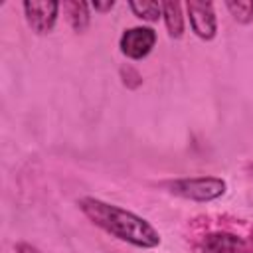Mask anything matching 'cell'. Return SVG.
Masks as SVG:
<instances>
[{
    "instance_id": "6da1fadb",
    "label": "cell",
    "mask_w": 253,
    "mask_h": 253,
    "mask_svg": "<svg viewBox=\"0 0 253 253\" xmlns=\"http://www.w3.org/2000/svg\"><path fill=\"white\" fill-rule=\"evenodd\" d=\"M83 213L101 229L136 247H156L160 243L158 231L142 217L119 206L101 202L97 198H83L79 202Z\"/></svg>"
},
{
    "instance_id": "7a4b0ae2",
    "label": "cell",
    "mask_w": 253,
    "mask_h": 253,
    "mask_svg": "<svg viewBox=\"0 0 253 253\" xmlns=\"http://www.w3.org/2000/svg\"><path fill=\"white\" fill-rule=\"evenodd\" d=\"M170 192L188 200H198V202H208L215 200L225 192V182L221 178H186V180H176L170 184Z\"/></svg>"
},
{
    "instance_id": "3957f363",
    "label": "cell",
    "mask_w": 253,
    "mask_h": 253,
    "mask_svg": "<svg viewBox=\"0 0 253 253\" xmlns=\"http://www.w3.org/2000/svg\"><path fill=\"white\" fill-rule=\"evenodd\" d=\"M24 10H26L28 24L38 34H45L53 28V24L57 20L59 4L53 0H28V2H24Z\"/></svg>"
},
{
    "instance_id": "277c9868",
    "label": "cell",
    "mask_w": 253,
    "mask_h": 253,
    "mask_svg": "<svg viewBox=\"0 0 253 253\" xmlns=\"http://www.w3.org/2000/svg\"><path fill=\"white\" fill-rule=\"evenodd\" d=\"M156 43V34L150 28H130L121 38V51L130 59H142Z\"/></svg>"
},
{
    "instance_id": "5b68a950",
    "label": "cell",
    "mask_w": 253,
    "mask_h": 253,
    "mask_svg": "<svg viewBox=\"0 0 253 253\" xmlns=\"http://www.w3.org/2000/svg\"><path fill=\"white\" fill-rule=\"evenodd\" d=\"M192 28L196 36L202 40H211L215 36V14L211 2H200V0H190L186 4Z\"/></svg>"
},
{
    "instance_id": "8992f818",
    "label": "cell",
    "mask_w": 253,
    "mask_h": 253,
    "mask_svg": "<svg viewBox=\"0 0 253 253\" xmlns=\"http://www.w3.org/2000/svg\"><path fill=\"white\" fill-rule=\"evenodd\" d=\"M204 249L206 253H245L243 241L229 233H215L206 237Z\"/></svg>"
},
{
    "instance_id": "52a82bcc",
    "label": "cell",
    "mask_w": 253,
    "mask_h": 253,
    "mask_svg": "<svg viewBox=\"0 0 253 253\" xmlns=\"http://www.w3.org/2000/svg\"><path fill=\"white\" fill-rule=\"evenodd\" d=\"M162 16L172 38H180L184 32V16L178 2H162Z\"/></svg>"
},
{
    "instance_id": "ba28073f",
    "label": "cell",
    "mask_w": 253,
    "mask_h": 253,
    "mask_svg": "<svg viewBox=\"0 0 253 253\" xmlns=\"http://www.w3.org/2000/svg\"><path fill=\"white\" fill-rule=\"evenodd\" d=\"M130 10L146 22H156L162 14V4L150 2V0H134V2H130Z\"/></svg>"
},
{
    "instance_id": "9c48e42d",
    "label": "cell",
    "mask_w": 253,
    "mask_h": 253,
    "mask_svg": "<svg viewBox=\"0 0 253 253\" xmlns=\"http://www.w3.org/2000/svg\"><path fill=\"white\" fill-rule=\"evenodd\" d=\"M67 8V14H69V20H71V26L81 32L87 22H89V14H87V4L85 2H67L65 4Z\"/></svg>"
},
{
    "instance_id": "30bf717a",
    "label": "cell",
    "mask_w": 253,
    "mask_h": 253,
    "mask_svg": "<svg viewBox=\"0 0 253 253\" xmlns=\"http://www.w3.org/2000/svg\"><path fill=\"white\" fill-rule=\"evenodd\" d=\"M227 10L231 12V16L239 22H249L253 20V2L249 0H237V2H227L225 4Z\"/></svg>"
},
{
    "instance_id": "8fae6325",
    "label": "cell",
    "mask_w": 253,
    "mask_h": 253,
    "mask_svg": "<svg viewBox=\"0 0 253 253\" xmlns=\"http://www.w3.org/2000/svg\"><path fill=\"white\" fill-rule=\"evenodd\" d=\"M113 6H115L113 0H107V2H93V8H95V10H111Z\"/></svg>"
},
{
    "instance_id": "7c38bea8",
    "label": "cell",
    "mask_w": 253,
    "mask_h": 253,
    "mask_svg": "<svg viewBox=\"0 0 253 253\" xmlns=\"http://www.w3.org/2000/svg\"><path fill=\"white\" fill-rule=\"evenodd\" d=\"M18 251H20V253H40L36 247H30V245H26V243H20V245H18Z\"/></svg>"
}]
</instances>
